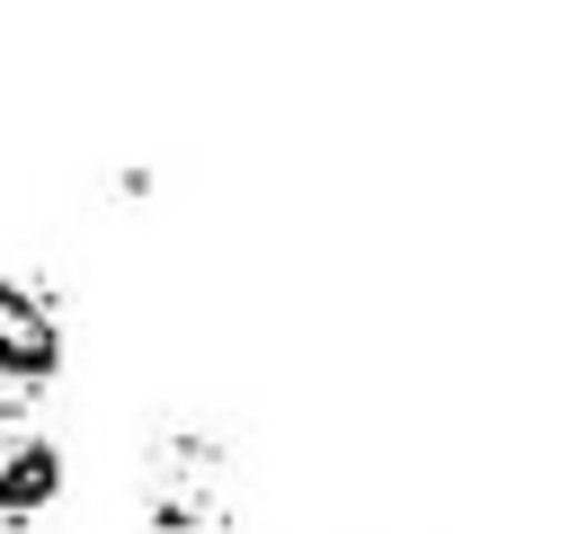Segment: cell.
<instances>
[{"label": "cell", "instance_id": "cell-2", "mask_svg": "<svg viewBox=\"0 0 569 534\" xmlns=\"http://www.w3.org/2000/svg\"><path fill=\"white\" fill-rule=\"evenodd\" d=\"M71 490V454L62 436L27 409V400H0V534H27L62 507Z\"/></svg>", "mask_w": 569, "mask_h": 534}, {"label": "cell", "instance_id": "cell-1", "mask_svg": "<svg viewBox=\"0 0 569 534\" xmlns=\"http://www.w3.org/2000/svg\"><path fill=\"white\" fill-rule=\"evenodd\" d=\"M142 525L151 534H222L231 525V445L213 427H160L142 445Z\"/></svg>", "mask_w": 569, "mask_h": 534}, {"label": "cell", "instance_id": "cell-3", "mask_svg": "<svg viewBox=\"0 0 569 534\" xmlns=\"http://www.w3.org/2000/svg\"><path fill=\"white\" fill-rule=\"evenodd\" d=\"M62 303L27 276H0V400H36L62 374Z\"/></svg>", "mask_w": 569, "mask_h": 534}]
</instances>
